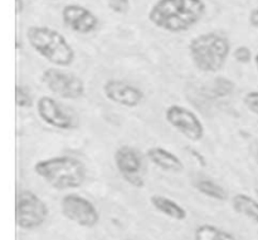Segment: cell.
Listing matches in <instances>:
<instances>
[{
  "mask_svg": "<svg viewBox=\"0 0 258 240\" xmlns=\"http://www.w3.org/2000/svg\"><path fill=\"white\" fill-rule=\"evenodd\" d=\"M49 216V208L39 195L22 189L15 198V223L20 230L33 231L40 228Z\"/></svg>",
  "mask_w": 258,
  "mask_h": 240,
  "instance_id": "obj_5",
  "label": "cell"
},
{
  "mask_svg": "<svg viewBox=\"0 0 258 240\" xmlns=\"http://www.w3.org/2000/svg\"><path fill=\"white\" fill-rule=\"evenodd\" d=\"M15 103L19 108H29L33 105V97L29 90L23 86H15Z\"/></svg>",
  "mask_w": 258,
  "mask_h": 240,
  "instance_id": "obj_18",
  "label": "cell"
},
{
  "mask_svg": "<svg viewBox=\"0 0 258 240\" xmlns=\"http://www.w3.org/2000/svg\"><path fill=\"white\" fill-rule=\"evenodd\" d=\"M243 105L252 115L258 116V91H249L243 96Z\"/></svg>",
  "mask_w": 258,
  "mask_h": 240,
  "instance_id": "obj_21",
  "label": "cell"
},
{
  "mask_svg": "<svg viewBox=\"0 0 258 240\" xmlns=\"http://www.w3.org/2000/svg\"><path fill=\"white\" fill-rule=\"evenodd\" d=\"M166 122L191 142H199L206 136V127L199 116L181 105H170L164 111Z\"/></svg>",
  "mask_w": 258,
  "mask_h": 240,
  "instance_id": "obj_8",
  "label": "cell"
},
{
  "mask_svg": "<svg viewBox=\"0 0 258 240\" xmlns=\"http://www.w3.org/2000/svg\"><path fill=\"white\" fill-rule=\"evenodd\" d=\"M102 93L107 101L126 108L139 107L145 100V93L143 90L116 78L103 82Z\"/></svg>",
  "mask_w": 258,
  "mask_h": 240,
  "instance_id": "obj_11",
  "label": "cell"
},
{
  "mask_svg": "<svg viewBox=\"0 0 258 240\" xmlns=\"http://www.w3.org/2000/svg\"><path fill=\"white\" fill-rule=\"evenodd\" d=\"M204 0H156L148 12V19L158 29L171 34L185 33L207 14Z\"/></svg>",
  "mask_w": 258,
  "mask_h": 240,
  "instance_id": "obj_1",
  "label": "cell"
},
{
  "mask_svg": "<svg viewBox=\"0 0 258 240\" xmlns=\"http://www.w3.org/2000/svg\"><path fill=\"white\" fill-rule=\"evenodd\" d=\"M248 23L251 27L258 29V8H253V9H251V12H249L248 14Z\"/></svg>",
  "mask_w": 258,
  "mask_h": 240,
  "instance_id": "obj_22",
  "label": "cell"
},
{
  "mask_svg": "<svg viewBox=\"0 0 258 240\" xmlns=\"http://www.w3.org/2000/svg\"><path fill=\"white\" fill-rule=\"evenodd\" d=\"M25 37L32 49L54 67H70L75 62V49L59 30L47 25H30Z\"/></svg>",
  "mask_w": 258,
  "mask_h": 240,
  "instance_id": "obj_4",
  "label": "cell"
},
{
  "mask_svg": "<svg viewBox=\"0 0 258 240\" xmlns=\"http://www.w3.org/2000/svg\"><path fill=\"white\" fill-rule=\"evenodd\" d=\"M50 2H58V0H50Z\"/></svg>",
  "mask_w": 258,
  "mask_h": 240,
  "instance_id": "obj_25",
  "label": "cell"
},
{
  "mask_svg": "<svg viewBox=\"0 0 258 240\" xmlns=\"http://www.w3.org/2000/svg\"><path fill=\"white\" fill-rule=\"evenodd\" d=\"M63 216L82 228H95L100 223V211L90 199L77 193L66 194L60 200Z\"/></svg>",
  "mask_w": 258,
  "mask_h": 240,
  "instance_id": "obj_7",
  "label": "cell"
},
{
  "mask_svg": "<svg viewBox=\"0 0 258 240\" xmlns=\"http://www.w3.org/2000/svg\"><path fill=\"white\" fill-rule=\"evenodd\" d=\"M193 185L197 189V191H199L202 195L209 199H213L217 201H227L229 199V194L226 190V188H223L221 184L212 180V179H198V180L194 181Z\"/></svg>",
  "mask_w": 258,
  "mask_h": 240,
  "instance_id": "obj_16",
  "label": "cell"
},
{
  "mask_svg": "<svg viewBox=\"0 0 258 240\" xmlns=\"http://www.w3.org/2000/svg\"><path fill=\"white\" fill-rule=\"evenodd\" d=\"M232 57L236 60L237 63H241V64H248L252 60L253 55H252L251 48L247 47V45H238L237 48H234L233 52H232Z\"/></svg>",
  "mask_w": 258,
  "mask_h": 240,
  "instance_id": "obj_19",
  "label": "cell"
},
{
  "mask_svg": "<svg viewBox=\"0 0 258 240\" xmlns=\"http://www.w3.org/2000/svg\"><path fill=\"white\" fill-rule=\"evenodd\" d=\"M63 23L76 34H91L100 27V19L88 8L81 4H66L60 12Z\"/></svg>",
  "mask_w": 258,
  "mask_h": 240,
  "instance_id": "obj_12",
  "label": "cell"
},
{
  "mask_svg": "<svg viewBox=\"0 0 258 240\" xmlns=\"http://www.w3.org/2000/svg\"><path fill=\"white\" fill-rule=\"evenodd\" d=\"M146 157L153 165L168 173H180L184 170V164L176 153L161 146H153L146 150Z\"/></svg>",
  "mask_w": 258,
  "mask_h": 240,
  "instance_id": "obj_13",
  "label": "cell"
},
{
  "mask_svg": "<svg viewBox=\"0 0 258 240\" xmlns=\"http://www.w3.org/2000/svg\"><path fill=\"white\" fill-rule=\"evenodd\" d=\"M35 108L38 117L50 127L62 131H72L77 128V120L50 96H42L38 98Z\"/></svg>",
  "mask_w": 258,
  "mask_h": 240,
  "instance_id": "obj_10",
  "label": "cell"
},
{
  "mask_svg": "<svg viewBox=\"0 0 258 240\" xmlns=\"http://www.w3.org/2000/svg\"><path fill=\"white\" fill-rule=\"evenodd\" d=\"M232 208L239 215L246 216L254 224H258V200L247 194L238 193L232 196Z\"/></svg>",
  "mask_w": 258,
  "mask_h": 240,
  "instance_id": "obj_15",
  "label": "cell"
},
{
  "mask_svg": "<svg viewBox=\"0 0 258 240\" xmlns=\"http://www.w3.org/2000/svg\"><path fill=\"white\" fill-rule=\"evenodd\" d=\"M253 62H254V65H256L257 72H258V53H256V54H254V57H253Z\"/></svg>",
  "mask_w": 258,
  "mask_h": 240,
  "instance_id": "obj_24",
  "label": "cell"
},
{
  "mask_svg": "<svg viewBox=\"0 0 258 240\" xmlns=\"http://www.w3.org/2000/svg\"><path fill=\"white\" fill-rule=\"evenodd\" d=\"M150 204L156 211H159L163 215L168 216L171 220L184 221L188 218V211L184 206H181L178 201L174 199L168 198L161 194H154L150 196Z\"/></svg>",
  "mask_w": 258,
  "mask_h": 240,
  "instance_id": "obj_14",
  "label": "cell"
},
{
  "mask_svg": "<svg viewBox=\"0 0 258 240\" xmlns=\"http://www.w3.org/2000/svg\"><path fill=\"white\" fill-rule=\"evenodd\" d=\"M126 240H136V239H126Z\"/></svg>",
  "mask_w": 258,
  "mask_h": 240,
  "instance_id": "obj_26",
  "label": "cell"
},
{
  "mask_svg": "<svg viewBox=\"0 0 258 240\" xmlns=\"http://www.w3.org/2000/svg\"><path fill=\"white\" fill-rule=\"evenodd\" d=\"M191 63L203 73H218L231 55V42L221 32H206L196 35L188 44Z\"/></svg>",
  "mask_w": 258,
  "mask_h": 240,
  "instance_id": "obj_3",
  "label": "cell"
},
{
  "mask_svg": "<svg viewBox=\"0 0 258 240\" xmlns=\"http://www.w3.org/2000/svg\"><path fill=\"white\" fill-rule=\"evenodd\" d=\"M24 0H15V13H17V15L22 14L24 12Z\"/></svg>",
  "mask_w": 258,
  "mask_h": 240,
  "instance_id": "obj_23",
  "label": "cell"
},
{
  "mask_svg": "<svg viewBox=\"0 0 258 240\" xmlns=\"http://www.w3.org/2000/svg\"><path fill=\"white\" fill-rule=\"evenodd\" d=\"M108 9L118 15L127 14L131 8L130 0H106Z\"/></svg>",
  "mask_w": 258,
  "mask_h": 240,
  "instance_id": "obj_20",
  "label": "cell"
},
{
  "mask_svg": "<svg viewBox=\"0 0 258 240\" xmlns=\"http://www.w3.org/2000/svg\"><path fill=\"white\" fill-rule=\"evenodd\" d=\"M194 240H238L234 234L212 224H201L194 230Z\"/></svg>",
  "mask_w": 258,
  "mask_h": 240,
  "instance_id": "obj_17",
  "label": "cell"
},
{
  "mask_svg": "<svg viewBox=\"0 0 258 240\" xmlns=\"http://www.w3.org/2000/svg\"><path fill=\"white\" fill-rule=\"evenodd\" d=\"M40 81L53 95L63 100L77 101L86 95V85L82 78L62 70L59 67H50L43 70Z\"/></svg>",
  "mask_w": 258,
  "mask_h": 240,
  "instance_id": "obj_6",
  "label": "cell"
},
{
  "mask_svg": "<svg viewBox=\"0 0 258 240\" xmlns=\"http://www.w3.org/2000/svg\"><path fill=\"white\" fill-rule=\"evenodd\" d=\"M35 175L58 191L81 188L87 179V168L73 156H52L37 161L33 166Z\"/></svg>",
  "mask_w": 258,
  "mask_h": 240,
  "instance_id": "obj_2",
  "label": "cell"
},
{
  "mask_svg": "<svg viewBox=\"0 0 258 240\" xmlns=\"http://www.w3.org/2000/svg\"><path fill=\"white\" fill-rule=\"evenodd\" d=\"M113 164L121 178L136 189L145 186L143 176V157L135 147L121 145L113 152Z\"/></svg>",
  "mask_w": 258,
  "mask_h": 240,
  "instance_id": "obj_9",
  "label": "cell"
}]
</instances>
